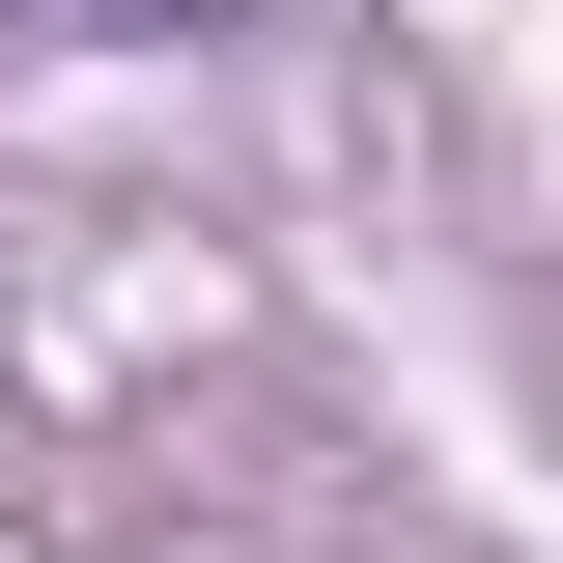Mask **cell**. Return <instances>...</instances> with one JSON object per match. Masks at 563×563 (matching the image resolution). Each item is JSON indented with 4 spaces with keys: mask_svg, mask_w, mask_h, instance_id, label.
I'll list each match as a JSON object with an SVG mask.
<instances>
[{
    "mask_svg": "<svg viewBox=\"0 0 563 563\" xmlns=\"http://www.w3.org/2000/svg\"><path fill=\"white\" fill-rule=\"evenodd\" d=\"M113 29H169V0H113Z\"/></svg>",
    "mask_w": 563,
    "mask_h": 563,
    "instance_id": "1",
    "label": "cell"
}]
</instances>
